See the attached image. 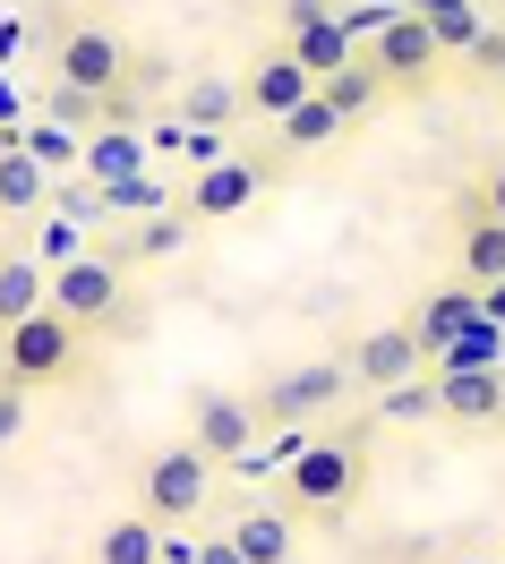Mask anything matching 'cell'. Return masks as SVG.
Listing matches in <instances>:
<instances>
[{
    "mask_svg": "<svg viewBox=\"0 0 505 564\" xmlns=\"http://www.w3.org/2000/svg\"><path fill=\"white\" fill-rule=\"evenodd\" d=\"M497 351H505V334H497L488 317H480L471 334H454V351L437 359V368H497Z\"/></svg>",
    "mask_w": 505,
    "mask_h": 564,
    "instance_id": "cell-27",
    "label": "cell"
},
{
    "mask_svg": "<svg viewBox=\"0 0 505 564\" xmlns=\"http://www.w3.org/2000/svg\"><path fill=\"white\" fill-rule=\"evenodd\" d=\"M52 308L86 334H104L120 308H129V257H111V248H69L61 265H52Z\"/></svg>",
    "mask_w": 505,
    "mask_h": 564,
    "instance_id": "cell-2",
    "label": "cell"
},
{
    "mask_svg": "<svg viewBox=\"0 0 505 564\" xmlns=\"http://www.w3.org/2000/svg\"><path fill=\"white\" fill-rule=\"evenodd\" d=\"M206 539H189V522H163V564H197Z\"/></svg>",
    "mask_w": 505,
    "mask_h": 564,
    "instance_id": "cell-33",
    "label": "cell"
},
{
    "mask_svg": "<svg viewBox=\"0 0 505 564\" xmlns=\"http://www.w3.org/2000/svg\"><path fill=\"white\" fill-rule=\"evenodd\" d=\"M0 377H9V325H0Z\"/></svg>",
    "mask_w": 505,
    "mask_h": 564,
    "instance_id": "cell-37",
    "label": "cell"
},
{
    "mask_svg": "<svg viewBox=\"0 0 505 564\" xmlns=\"http://www.w3.org/2000/svg\"><path fill=\"white\" fill-rule=\"evenodd\" d=\"M43 111L86 129V120H111V111H120V95H86V86H69V77H52V86H43Z\"/></svg>",
    "mask_w": 505,
    "mask_h": 564,
    "instance_id": "cell-26",
    "label": "cell"
},
{
    "mask_svg": "<svg viewBox=\"0 0 505 564\" xmlns=\"http://www.w3.org/2000/svg\"><path fill=\"white\" fill-rule=\"evenodd\" d=\"M334 9H343V0H334ZM334 9H325V18H309V26H283V43L309 61V77H318V86H325L334 69H352V61H361V43H352V26H343Z\"/></svg>",
    "mask_w": 505,
    "mask_h": 564,
    "instance_id": "cell-15",
    "label": "cell"
},
{
    "mask_svg": "<svg viewBox=\"0 0 505 564\" xmlns=\"http://www.w3.org/2000/svg\"><path fill=\"white\" fill-rule=\"evenodd\" d=\"M43 206H61V188H52V163H43L26 138H0V214H43Z\"/></svg>",
    "mask_w": 505,
    "mask_h": 564,
    "instance_id": "cell-14",
    "label": "cell"
},
{
    "mask_svg": "<svg viewBox=\"0 0 505 564\" xmlns=\"http://www.w3.org/2000/svg\"><path fill=\"white\" fill-rule=\"evenodd\" d=\"M352 386H361L352 359H309V368H291V377H275V386L257 393V420L266 427H300V420H318V411H334Z\"/></svg>",
    "mask_w": 505,
    "mask_h": 564,
    "instance_id": "cell-7",
    "label": "cell"
},
{
    "mask_svg": "<svg viewBox=\"0 0 505 564\" xmlns=\"http://www.w3.org/2000/svg\"><path fill=\"white\" fill-rule=\"evenodd\" d=\"M18 427H26V386H9V377H0V454L18 445Z\"/></svg>",
    "mask_w": 505,
    "mask_h": 564,
    "instance_id": "cell-29",
    "label": "cell"
},
{
    "mask_svg": "<svg viewBox=\"0 0 505 564\" xmlns=\"http://www.w3.org/2000/svg\"><path fill=\"white\" fill-rule=\"evenodd\" d=\"M437 420L445 427H497L505 420V377L497 368H437Z\"/></svg>",
    "mask_w": 505,
    "mask_h": 564,
    "instance_id": "cell-12",
    "label": "cell"
},
{
    "mask_svg": "<svg viewBox=\"0 0 505 564\" xmlns=\"http://www.w3.org/2000/svg\"><path fill=\"white\" fill-rule=\"evenodd\" d=\"M463 197L480 214H497V223H505V163H497V172H480V188H463Z\"/></svg>",
    "mask_w": 505,
    "mask_h": 564,
    "instance_id": "cell-31",
    "label": "cell"
},
{
    "mask_svg": "<svg viewBox=\"0 0 505 564\" xmlns=\"http://www.w3.org/2000/svg\"><path fill=\"white\" fill-rule=\"evenodd\" d=\"M480 317L505 334V274H497V282H480Z\"/></svg>",
    "mask_w": 505,
    "mask_h": 564,
    "instance_id": "cell-35",
    "label": "cell"
},
{
    "mask_svg": "<svg viewBox=\"0 0 505 564\" xmlns=\"http://www.w3.org/2000/svg\"><path fill=\"white\" fill-rule=\"evenodd\" d=\"M52 77H69L86 95H120V86H129V43H120V26H104V18L61 26V35H52Z\"/></svg>",
    "mask_w": 505,
    "mask_h": 564,
    "instance_id": "cell-6",
    "label": "cell"
},
{
    "mask_svg": "<svg viewBox=\"0 0 505 564\" xmlns=\"http://www.w3.org/2000/svg\"><path fill=\"white\" fill-rule=\"evenodd\" d=\"M361 488H368L361 436H309V445L283 462V505L300 513V522H343Z\"/></svg>",
    "mask_w": 505,
    "mask_h": 564,
    "instance_id": "cell-1",
    "label": "cell"
},
{
    "mask_svg": "<svg viewBox=\"0 0 505 564\" xmlns=\"http://www.w3.org/2000/svg\"><path fill=\"white\" fill-rule=\"evenodd\" d=\"M275 180V154H223L206 172L189 180V214L197 223H232V214H249V197Z\"/></svg>",
    "mask_w": 505,
    "mask_h": 564,
    "instance_id": "cell-8",
    "label": "cell"
},
{
    "mask_svg": "<svg viewBox=\"0 0 505 564\" xmlns=\"http://www.w3.org/2000/svg\"><path fill=\"white\" fill-rule=\"evenodd\" d=\"M43 300H52V274H43V257H26V248H9V257H0V325L35 317Z\"/></svg>",
    "mask_w": 505,
    "mask_h": 564,
    "instance_id": "cell-19",
    "label": "cell"
},
{
    "mask_svg": "<svg viewBox=\"0 0 505 564\" xmlns=\"http://www.w3.org/2000/svg\"><path fill=\"white\" fill-rule=\"evenodd\" d=\"M240 86H223V77H189L181 86V120L189 129H232V120H240Z\"/></svg>",
    "mask_w": 505,
    "mask_h": 564,
    "instance_id": "cell-23",
    "label": "cell"
},
{
    "mask_svg": "<svg viewBox=\"0 0 505 564\" xmlns=\"http://www.w3.org/2000/svg\"><path fill=\"white\" fill-rule=\"evenodd\" d=\"M463 61H471V69H488V77H497V69H505V35H497V26H480V43H471Z\"/></svg>",
    "mask_w": 505,
    "mask_h": 564,
    "instance_id": "cell-32",
    "label": "cell"
},
{
    "mask_svg": "<svg viewBox=\"0 0 505 564\" xmlns=\"http://www.w3.org/2000/svg\"><path fill=\"white\" fill-rule=\"evenodd\" d=\"M197 564H249V556H240V539L223 530V539H206V547H197Z\"/></svg>",
    "mask_w": 505,
    "mask_h": 564,
    "instance_id": "cell-34",
    "label": "cell"
},
{
    "mask_svg": "<svg viewBox=\"0 0 505 564\" xmlns=\"http://www.w3.org/2000/svg\"><path fill=\"white\" fill-rule=\"evenodd\" d=\"M368 61H377V77L395 86V95H420V86H437V69H445V43L429 35V18L402 0L395 18L368 35Z\"/></svg>",
    "mask_w": 505,
    "mask_h": 564,
    "instance_id": "cell-5",
    "label": "cell"
},
{
    "mask_svg": "<svg viewBox=\"0 0 505 564\" xmlns=\"http://www.w3.org/2000/svg\"><path fill=\"white\" fill-rule=\"evenodd\" d=\"M189 231H197V214H154V223H146V231H138V257H163V248H181L189 240Z\"/></svg>",
    "mask_w": 505,
    "mask_h": 564,
    "instance_id": "cell-28",
    "label": "cell"
},
{
    "mask_svg": "<svg viewBox=\"0 0 505 564\" xmlns=\"http://www.w3.org/2000/svg\"><path fill=\"white\" fill-rule=\"evenodd\" d=\"M497 274H505V223L463 197V282H497Z\"/></svg>",
    "mask_w": 505,
    "mask_h": 564,
    "instance_id": "cell-21",
    "label": "cell"
},
{
    "mask_svg": "<svg viewBox=\"0 0 505 564\" xmlns=\"http://www.w3.org/2000/svg\"><path fill=\"white\" fill-rule=\"evenodd\" d=\"M377 420H395V427L437 420V368H429V377H402V386H386V393H377Z\"/></svg>",
    "mask_w": 505,
    "mask_h": 564,
    "instance_id": "cell-25",
    "label": "cell"
},
{
    "mask_svg": "<svg viewBox=\"0 0 505 564\" xmlns=\"http://www.w3.org/2000/svg\"><path fill=\"white\" fill-rule=\"evenodd\" d=\"M291 530H300L291 505H249V513L232 522V539H240V556H249V564H291Z\"/></svg>",
    "mask_w": 505,
    "mask_h": 564,
    "instance_id": "cell-17",
    "label": "cell"
},
{
    "mask_svg": "<svg viewBox=\"0 0 505 564\" xmlns=\"http://www.w3.org/2000/svg\"><path fill=\"white\" fill-rule=\"evenodd\" d=\"M480 325V282H437L429 300L411 308V334H420V351H429V368L445 351H454V334H471Z\"/></svg>",
    "mask_w": 505,
    "mask_h": 564,
    "instance_id": "cell-13",
    "label": "cell"
},
{
    "mask_svg": "<svg viewBox=\"0 0 505 564\" xmlns=\"http://www.w3.org/2000/svg\"><path fill=\"white\" fill-rule=\"evenodd\" d=\"M377 9H402V0H377Z\"/></svg>",
    "mask_w": 505,
    "mask_h": 564,
    "instance_id": "cell-38",
    "label": "cell"
},
{
    "mask_svg": "<svg viewBox=\"0 0 505 564\" xmlns=\"http://www.w3.org/2000/svg\"><path fill=\"white\" fill-rule=\"evenodd\" d=\"M26 145H35V154H43V163H52V172H69V163H86V145H69V138H61V129H35V138H26Z\"/></svg>",
    "mask_w": 505,
    "mask_h": 564,
    "instance_id": "cell-30",
    "label": "cell"
},
{
    "mask_svg": "<svg viewBox=\"0 0 505 564\" xmlns=\"http://www.w3.org/2000/svg\"><path fill=\"white\" fill-rule=\"evenodd\" d=\"M215 470L223 462L206 445H163V454L138 470V505L154 522H197L206 513V496H215Z\"/></svg>",
    "mask_w": 505,
    "mask_h": 564,
    "instance_id": "cell-4",
    "label": "cell"
},
{
    "mask_svg": "<svg viewBox=\"0 0 505 564\" xmlns=\"http://www.w3.org/2000/svg\"><path fill=\"white\" fill-rule=\"evenodd\" d=\"M95 564H163V522L154 513H111L104 539H95Z\"/></svg>",
    "mask_w": 505,
    "mask_h": 564,
    "instance_id": "cell-18",
    "label": "cell"
},
{
    "mask_svg": "<svg viewBox=\"0 0 505 564\" xmlns=\"http://www.w3.org/2000/svg\"><path fill=\"white\" fill-rule=\"evenodd\" d=\"M77 351H86V325H69L52 300H43L35 317L9 325V386H69L77 377Z\"/></svg>",
    "mask_w": 505,
    "mask_h": 564,
    "instance_id": "cell-3",
    "label": "cell"
},
{
    "mask_svg": "<svg viewBox=\"0 0 505 564\" xmlns=\"http://www.w3.org/2000/svg\"><path fill=\"white\" fill-rule=\"evenodd\" d=\"M146 172V138L138 129H104V138H86V180L95 188H120V180Z\"/></svg>",
    "mask_w": 505,
    "mask_h": 564,
    "instance_id": "cell-20",
    "label": "cell"
},
{
    "mask_svg": "<svg viewBox=\"0 0 505 564\" xmlns=\"http://www.w3.org/2000/svg\"><path fill=\"white\" fill-rule=\"evenodd\" d=\"M386 95H395V86L377 77V61H368V52L352 61V69H334V77H325V104L343 111V120H368V111L386 104Z\"/></svg>",
    "mask_w": 505,
    "mask_h": 564,
    "instance_id": "cell-22",
    "label": "cell"
},
{
    "mask_svg": "<svg viewBox=\"0 0 505 564\" xmlns=\"http://www.w3.org/2000/svg\"><path fill=\"white\" fill-rule=\"evenodd\" d=\"M343 129H352V120H343V111L325 104V86H318L309 104H291L283 120H275V154H318V145H334Z\"/></svg>",
    "mask_w": 505,
    "mask_h": 564,
    "instance_id": "cell-16",
    "label": "cell"
},
{
    "mask_svg": "<svg viewBox=\"0 0 505 564\" xmlns=\"http://www.w3.org/2000/svg\"><path fill=\"white\" fill-rule=\"evenodd\" d=\"M257 427L266 420H257V402H240V393H197V402H189V445H206L223 470L257 445Z\"/></svg>",
    "mask_w": 505,
    "mask_h": 564,
    "instance_id": "cell-10",
    "label": "cell"
},
{
    "mask_svg": "<svg viewBox=\"0 0 505 564\" xmlns=\"http://www.w3.org/2000/svg\"><path fill=\"white\" fill-rule=\"evenodd\" d=\"M334 0H283V26H309V18H325Z\"/></svg>",
    "mask_w": 505,
    "mask_h": 564,
    "instance_id": "cell-36",
    "label": "cell"
},
{
    "mask_svg": "<svg viewBox=\"0 0 505 564\" xmlns=\"http://www.w3.org/2000/svg\"><path fill=\"white\" fill-rule=\"evenodd\" d=\"M497 77H505V69H497Z\"/></svg>",
    "mask_w": 505,
    "mask_h": 564,
    "instance_id": "cell-39",
    "label": "cell"
},
{
    "mask_svg": "<svg viewBox=\"0 0 505 564\" xmlns=\"http://www.w3.org/2000/svg\"><path fill=\"white\" fill-rule=\"evenodd\" d=\"M411 9L429 18V35L445 43V61H463L471 43H480V9H471V0H411Z\"/></svg>",
    "mask_w": 505,
    "mask_h": 564,
    "instance_id": "cell-24",
    "label": "cell"
},
{
    "mask_svg": "<svg viewBox=\"0 0 505 564\" xmlns=\"http://www.w3.org/2000/svg\"><path fill=\"white\" fill-rule=\"evenodd\" d=\"M352 377H361L368 393H386V386H402V377H429V351H420L411 325H377V334L352 343Z\"/></svg>",
    "mask_w": 505,
    "mask_h": 564,
    "instance_id": "cell-11",
    "label": "cell"
},
{
    "mask_svg": "<svg viewBox=\"0 0 505 564\" xmlns=\"http://www.w3.org/2000/svg\"><path fill=\"white\" fill-rule=\"evenodd\" d=\"M318 95V77H309V61L291 52V43H275V52H257L249 77H240V104H249V120H283L291 104H309Z\"/></svg>",
    "mask_w": 505,
    "mask_h": 564,
    "instance_id": "cell-9",
    "label": "cell"
}]
</instances>
